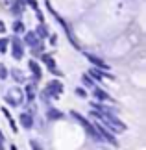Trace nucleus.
<instances>
[{
    "label": "nucleus",
    "instance_id": "15",
    "mask_svg": "<svg viewBox=\"0 0 146 150\" xmlns=\"http://www.w3.org/2000/svg\"><path fill=\"white\" fill-rule=\"evenodd\" d=\"M46 117H48L50 120H59V119H63V113L59 111V109H54V108H50L48 111H46Z\"/></svg>",
    "mask_w": 146,
    "mask_h": 150
},
{
    "label": "nucleus",
    "instance_id": "20",
    "mask_svg": "<svg viewBox=\"0 0 146 150\" xmlns=\"http://www.w3.org/2000/svg\"><path fill=\"white\" fill-rule=\"evenodd\" d=\"M8 78V69H6L4 63H0V80H6Z\"/></svg>",
    "mask_w": 146,
    "mask_h": 150
},
{
    "label": "nucleus",
    "instance_id": "5",
    "mask_svg": "<svg viewBox=\"0 0 146 150\" xmlns=\"http://www.w3.org/2000/svg\"><path fill=\"white\" fill-rule=\"evenodd\" d=\"M39 41H43L35 32H24V39H22V43H24V47H35V45L39 43Z\"/></svg>",
    "mask_w": 146,
    "mask_h": 150
},
{
    "label": "nucleus",
    "instance_id": "2",
    "mask_svg": "<svg viewBox=\"0 0 146 150\" xmlns=\"http://www.w3.org/2000/svg\"><path fill=\"white\" fill-rule=\"evenodd\" d=\"M63 83L59 80H52V82L46 83V87L43 89V93H41V98L44 102H50V100H57L59 98V95L63 93Z\"/></svg>",
    "mask_w": 146,
    "mask_h": 150
},
{
    "label": "nucleus",
    "instance_id": "1",
    "mask_svg": "<svg viewBox=\"0 0 146 150\" xmlns=\"http://www.w3.org/2000/svg\"><path fill=\"white\" fill-rule=\"evenodd\" d=\"M91 115L96 117L109 132H113V134H124L128 130V126L122 122L113 111H100V109H95V111H91Z\"/></svg>",
    "mask_w": 146,
    "mask_h": 150
},
{
    "label": "nucleus",
    "instance_id": "9",
    "mask_svg": "<svg viewBox=\"0 0 146 150\" xmlns=\"http://www.w3.org/2000/svg\"><path fill=\"white\" fill-rule=\"evenodd\" d=\"M24 6H26L24 0H13V4H11V15L22 17V13H24Z\"/></svg>",
    "mask_w": 146,
    "mask_h": 150
},
{
    "label": "nucleus",
    "instance_id": "16",
    "mask_svg": "<svg viewBox=\"0 0 146 150\" xmlns=\"http://www.w3.org/2000/svg\"><path fill=\"white\" fill-rule=\"evenodd\" d=\"M24 93L28 96V102H32L33 98H35V85H33V83H28L26 87H24Z\"/></svg>",
    "mask_w": 146,
    "mask_h": 150
},
{
    "label": "nucleus",
    "instance_id": "17",
    "mask_svg": "<svg viewBox=\"0 0 146 150\" xmlns=\"http://www.w3.org/2000/svg\"><path fill=\"white\" fill-rule=\"evenodd\" d=\"M13 32H15V33H24V32H26L24 22H22L20 19H17V21L13 22Z\"/></svg>",
    "mask_w": 146,
    "mask_h": 150
},
{
    "label": "nucleus",
    "instance_id": "25",
    "mask_svg": "<svg viewBox=\"0 0 146 150\" xmlns=\"http://www.w3.org/2000/svg\"><path fill=\"white\" fill-rule=\"evenodd\" d=\"M50 72L54 74V76H63V72H61V71H59V69H57V67H54V69H52Z\"/></svg>",
    "mask_w": 146,
    "mask_h": 150
},
{
    "label": "nucleus",
    "instance_id": "11",
    "mask_svg": "<svg viewBox=\"0 0 146 150\" xmlns=\"http://www.w3.org/2000/svg\"><path fill=\"white\" fill-rule=\"evenodd\" d=\"M92 95H95V98H96V100H102V102H113L111 95H109V93H106V91L100 89V87H95Z\"/></svg>",
    "mask_w": 146,
    "mask_h": 150
},
{
    "label": "nucleus",
    "instance_id": "10",
    "mask_svg": "<svg viewBox=\"0 0 146 150\" xmlns=\"http://www.w3.org/2000/svg\"><path fill=\"white\" fill-rule=\"evenodd\" d=\"M89 74L92 78H96V80H104V78H109V80H113V74H109V72H104L102 69H98V67H91L89 69Z\"/></svg>",
    "mask_w": 146,
    "mask_h": 150
},
{
    "label": "nucleus",
    "instance_id": "23",
    "mask_svg": "<svg viewBox=\"0 0 146 150\" xmlns=\"http://www.w3.org/2000/svg\"><path fill=\"white\" fill-rule=\"evenodd\" d=\"M50 45H52V47H56V45H57V35H56V33H50Z\"/></svg>",
    "mask_w": 146,
    "mask_h": 150
},
{
    "label": "nucleus",
    "instance_id": "12",
    "mask_svg": "<svg viewBox=\"0 0 146 150\" xmlns=\"http://www.w3.org/2000/svg\"><path fill=\"white\" fill-rule=\"evenodd\" d=\"M39 59L43 61L46 67H48V71H52V69L56 67V61H54V57H52V54H43V52H41V54H39Z\"/></svg>",
    "mask_w": 146,
    "mask_h": 150
},
{
    "label": "nucleus",
    "instance_id": "14",
    "mask_svg": "<svg viewBox=\"0 0 146 150\" xmlns=\"http://www.w3.org/2000/svg\"><path fill=\"white\" fill-rule=\"evenodd\" d=\"M11 76H13V80L17 83H24V80H26L24 72H22L20 69H13V71H11Z\"/></svg>",
    "mask_w": 146,
    "mask_h": 150
},
{
    "label": "nucleus",
    "instance_id": "8",
    "mask_svg": "<svg viewBox=\"0 0 146 150\" xmlns=\"http://www.w3.org/2000/svg\"><path fill=\"white\" fill-rule=\"evenodd\" d=\"M19 120H20V126L24 130H32L33 128V115L32 113H20Z\"/></svg>",
    "mask_w": 146,
    "mask_h": 150
},
{
    "label": "nucleus",
    "instance_id": "6",
    "mask_svg": "<svg viewBox=\"0 0 146 150\" xmlns=\"http://www.w3.org/2000/svg\"><path fill=\"white\" fill-rule=\"evenodd\" d=\"M28 69L32 71V74H33V80H41L43 78V69H41V65L35 61V59H28Z\"/></svg>",
    "mask_w": 146,
    "mask_h": 150
},
{
    "label": "nucleus",
    "instance_id": "18",
    "mask_svg": "<svg viewBox=\"0 0 146 150\" xmlns=\"http://www.w3.org/2000/svg\"><path fill=\"white\" fill-rule=\"evenodd\" d=\"M81 82H83L85 87H95V82H92V78L87 76V74H83V76H81Z\"/></svg>",
    "mask_w": 146,
    "mask_h": 150
},
{
    "label": "nucleus",
    "instance_id": "26",
    "mask_svg": "<svg viewBox=\"0 0 146 150\" xmlns=\"http://www.w3.org/2000/svg\"><path fill=\"white\" fill-rule=\"evenodd\" d=\"M24 2H26L28 6H32L33 9H37V2H35V0H24Z\"/></svg>",
    "mask_w": 146,
    "mask_h": 150
},
{
    "label": "nucleus",
    "instance_id": "27",
    "mask_svg": "<svg viewBox=\"0 0 146 150\" xmlns=\"http://www.w3.org/2000/svg\"><path fill=\"white\" fill-rule=\"evenodd\" d=\"M30 145H32V148H43V145H39V143H37V141H32V143H30Z\"/></svg>",
    "mask_w": 146,
    "mask_h": 150
},
{
    "label": "nucleus",
    "instance_id": "22",
    "mask_svg": "<svg viewBox=\"0 0 146 150\" xmlns=\"http://www.w3.org/2000/svg\"><path fill=\"white\" fill-rule=\"evenodd\" d=\"M76 95H78V96H81V98H87V91H85V89H81V87H78V89H76Z\"/></svg>",
    "mask_w": 146,
    "mask_h": 150
},
{
    "label": "nucleus",
    "instance_id": "28",
    "mask_svg": "<svg viewBox=\"0 0 146 150\" xmlns=\"http://www.w3.org/2000/svg\"><path fill=\"white\" fill-rule=\"evenodd\" d=\"M6 32V24H4V21H0V33H4Z\"/></svg>",
    "mask_w": 146,
    "mask_h": 150
},
{
    "label": "nucleus",
    "instance_id": "13",
    "mask_svg": "<svg viewBox=\"0 0 146 150\" xmlns=\"http://www.w3.org/2000/svg\"><path fill=\"white\" fill-rule=\"evenodd\" d=\"M35 33H37L41 39H44V37H48V35H50V30H48V26H46L44 22H39V26L35 28Z\"/></svg>",
    "mask_w": 146,
    "mask_h": 150
},
{
    "label": "nucleus",
    "instance_id": "19",
    "mask_svg": "<svg viewBox=\"0 0 146 150\" xmlns=\"http://www.w3.org/2000/svg\"><path fill=\"white\" fill-rule=\"evenodd\" d=\"M8 45H9V39H6V37H0V52H8Z\"/></svg>",
    "mask_w": 146,
    "mask_h": 150
},
{
    "label": "nucleus",
    "instance_id": "24",
    "mask_svg": "<svg viewBox=\"0 0 146 150\" xmlns=\"http://www.w3.org/2000/svg\"><path fill=\"white\" fill-rule=\"evenodd\" d=\"M35 17H37V21H39V22H44V15L41 13L39 9H35Z\"/></svg>",
    "mask_w": 146,
    "mask_h": 150
},
{
    "label": "nucleus",
    "instance_id": "29",
    "mask_svg": "<svg viewBox=\"0 0 146 150\" xmlns=\"http://www.w3.org/2000/svg\"><path fill=\"white\" fill-rule=\"evenodd\" d=\"M0 139H2V141H4V134H2V132H0Z\"/></svg>",
    "mask_w": 146,
    "mask_h": 150
},
{
    "label": "nucleus",
    "instance_id": "4",
    "mask_svg": "<svg viewBox=\"0 0 146 150\" xmlns=\"http://www.w3.org/2000/svg\"><path fill=\"white\" fill-rule=\"evenodd\" d=\"M11 43V54H13L15 59H22V56H24V43H22V39L19 35H13L9 39Z\"/></svg>",
    "mask_w": 146,
    "mask_h": 150
},
{
    "label": "nucleus",
    "instance_id": "3",
    "mask_svg": "<svg viewBox=\"0 0 146 150\" xmlns=\"http://www.w3.org/2000/svg\"><path fill=\"white\" fill-rule=\"evenodd\" d=\"M71 115H72V119H76V120H78V122H80L81 126H83V128H85L87 132H89V135L92 137V139L102 141V137H100V134H98V130H96L95 126H92V124L89 122V120H87V119L83 117V115H80L78 111H71Z\"/></svg>",
    "mask_w": 146,
    "mask_h": 150
},
{
    "label": "nucleus",
    "instance_id": "7",
    "mask_svg": "<svg viewBox=\"0 0 146 150\" xmlns=\"http://www.w3.org/2000/svg\"><path fill=\"white\" fill-rule=\"evenodd\" d=\"M85 57L92 63V67H98V69H104V71H109V65L102 59V57H98V56H95V54H85Z\"/></svg>",
    "mask_w": 146,
    "mask_h": 150
},
{
    "label": "nucleus",
    "instance_id": "30",
    "mask_svg": "<svg viewBox=\"0 0 146 150\" xmlns=\"http://www.w3.org/2000/svg\"><path fill=\"white\" fill-rule=\"evenodd\" d=\"M0 148H2V139H0Z\"/></svg>",
    "mask_w": 146,
    "mask_h": 150
},
{
    "label": "nucleus",
    "instance_id": "21",
    "mask_svg": "<svg viewBox=\"0 0 146 150\" xmlns=\"http://www.w3.org/2000/svg\"><path fill=\"white\" fill-rule=\"evenodd\" d=\"M6 104H8V106H13V108H17V106H19V104H17L13 98H11V96L8 95V96H6Z\"/></svg>",
    "mask_w": 146,
    "mask_h": 150
}]
</instances>
